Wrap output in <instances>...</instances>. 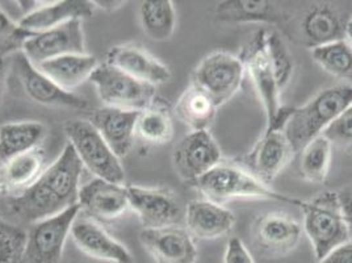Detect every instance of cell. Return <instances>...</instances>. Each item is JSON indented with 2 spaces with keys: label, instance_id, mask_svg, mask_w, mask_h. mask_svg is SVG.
<instances>
[{
  "label": "cell",
  "instance_id": "cell-15",
  "mask_svg": "<svg viewBox=\"0 0 352 263\" xmlns=\"http://www.w3.org/2000/svg\"><path fill=\"white\" fill-rule=\"evenodd\" d=\"M140 242L155 263H196L199 257L195 238L180 225L144 228Z\"/></svg>",
  "mask_w": 352,
  "mask_h": 263
},
{
  "label": "cell",
  "instance_id": "cell-6",
  "mask_svg": "<svg viewBox=\"0 0 352 263\" xmlns=\"http://www.w3.org/2000/svg\"><path fill=\"white\" fill-rule=\"evenodd\" d=\"M89 81L107 107L141 112L157 99L155 86L141 82L107 62L95 69Z\"/></svg>",
  "mask_w": 352,
  "mask_h": 263
},
{
  "label": "cell",
  "instance_id": "cell-22",
  "mask_svg": "<svg viewBox=\"0 0 352 263\" xmlns=\"http://www.w3.org/2000/svg\"><path fill=\"white\" fill-rule=\"evenodd\" d=\"M46 153L41 147L0 165V196L15 199L37 182L45 171Z\"/></svg>",
  "mask_w": 352,
  "mask_h": 263
},
{
  "label": "cell",
  "instance_id": "cell-27",
  "mask_svg": "<svg viewBox=\"0 0 352 263\" xmlns=\"http://www.w3.org/2000/svg\"><path fill=\"white\" fill-rule=\"evenodd\" d=\"M46 127L37 121L8 123L0 127V163L40 147L46 137Z\"/></svg>",
  "mask_w": 352,
  "mask_h": 263
},
{
  "label": "cell",
  "instance_id": "cell-33",
  "mask_svg": "<svg viewBox=\"0 0 352 263\" xmlns=\"http://www.w3.org/2000/svg\"><path fill=\"white\" fill-rule=\"evenodd\" d=\"M265 50L280 91L285 87L294 74V57L279 33L270 32L265 34Z\"/></svg>",
  "mask_w": 352,
  "mask_h": 263
},
{
  "label": "cell",
  "instance_id": "cell-28",
  "mask_svg": "<svg viewBox=\"0 0 352 263\" xmlns=\"http://www.w3.org/2000/svg\"><path fill=\"white\" fill-rule=\"evenodd\" d=\"M217 105L203 88L192 83L175 105V115L191 132L208 131L214 121Z\"/></svg>",
  "mask_w": 352,
  "mask_h": 263
},
{
  "label": "cell",
  "instance_id": "cell-41",
  "mask_svg": "<svg viewBox=\"0 0 352 263\" xmlns=\"http://www.w3.org/2000/svg\"><path fill=\"white\" fill-rule=\"evenodd\" d=\"M346 40L349 41V44L352 46V19L349 20L347 25H346Z\"/></svg>",
  "mask_w": 352,
  "mask_h": 263
},
{
  "label": "cell",
  "instance_id": "cell-3",
  "mask_svg": "<svg viewBox=\"0 0 352 263\" xmlns=\"http://www.w3.org/2000/svg\"><path fill=\"white\" fill-rule=\"evenodd\" d=\"M352 104V86L337 85L324 88L305 105L294 108L284 133L294 151H301Z\"/></svg>",
  "mask_w": 352,
  "mask_h": 263
},
{
  "label": "cell",
  "instance_id": "cell-39",
  "mask_svg": "<svg viewBox=\"0 0 352 263\" xmlns=\"http://www.w3.org/2000/svg\"><path fill=\"white\" fill-rule=\"evenodd\" d=\"M318 263H352V238L333 249Z\"/></svg>",
  "mask_w": 352,
  "mask_h": 263
},
{
  "label": "cell",
  "instance_id": "cell-30",
  "mask_svg": "<svg viewBox=\"0 0 352 263\" xmlns=\"http://www.w3.org/2000/svg\"><path fill=\"white\" fill-rule=\"evenodd\" d=\"M135 136L150 145H163L173 138L174 123L166 104L155 99L150 107L140 112Z\"/></svg>",
  "mask_w": 352,
  "mask_h": 263
},
{
  "label": "cell",
  "instance_id": "cell-16",
  "mask_svg": "<svg viewBox=\"0 0 352 263\" xmlns=\"http://www.w3.org/2000/svg\"><path fill=\"white\" fill-rule=\"evenodd\" d=\"M349 20L340 14L336 6L314 4L302 16L296 17L294 28L296 39L308 48H317L346 39V25Z\"/></svg>",
  "mask_w": 352,
  "mask_h": 263
},
{
  "label": "cell",
  "instance_id": "cell-17",
  "mask_svg": "<svg viewBox=\"0 0 352 263\" xmlns=\"http://www.w3.org/2000/svg\"><path fill=\"white\" fill-rule=\"evenodd\" d=\"M294 147L284 131L270 129L250 151L245 160V169L265 185H270L284 167L294 160Z\"/></svg>",
  "mask_w": 352,
  "mask_h": 263
},
{
  "label": "cell",
  "instance_id": "cell-21",
  "mask_svg": "<svg viewBox=\"0 0 352 263\" xmlns=\"http://www.w3.org/2000/svg\"><path fill=\"white\" fill-rule=\"evenodd\" d=\"M107 63L133 78L157 86L171 78L170 69L137 44L118 45L107 54Z\"/></svg>",
  "mask_w": 352,
  "mask_h": 263
},
{
  "label": "cell",
  "instance_id": "cell-4",
  "mask_svg": "<svg viewBox=\"0 0 352 263\" xmlns=\"http://www.w3.org/2000/svg\"><path fill=\"white\" fill-rule=\"evenodd\" d=\"M300 207L304 213L302 229L308 235L318 261L333 249L350 240L337 192L324 191L311 200H302Z\"/></svg>",
  "mask_w": 352,
  "mask_h": 263
},
{
  "label": "cell",
  "instance_id": "cell-29",
  "mask_svg": "<svg viewBox=\"0 0 352 263\" xmlns=\"http://www.w3.org/2000/svg\"><path fill=\"white\" fill-rule=\"evenodd\" d=\"M141 27L153 41L163 43L173 37L176 28V12L171 0H147L140 7Z\"/></svg>",
  "mask_w": 352,
  "mask_h": 263
},
{
  "label": "cell",
  "instance_id": "cell-32",
  "mask_svg": "<svg viewBox=\"0 0 352 263\" xmlns=\"http://www.w3.org/2000/svg\"><path fill=\"white\" fill-rule=\"evenodd\" d=\"M300 161L302 176L311 183H323L329 176L333 145L324 136H318L304 147Z\"/></svg>",
  "mask_w": 352,
  "mask_h": 263
},
{
  "label": "cell",
  "instance_id": "cell-40",
  "mask_svg": "<svg viewBox=\"0 0 352 263\" xmlns=\"http://www.w3.org/2000/svg\"><path fill=\"white\" fill-rule=\"evenodd\" d=\"M6 82H7V59L0 57V103L4 95Z\"/></svg>",
  "mask_w": 352,
  "mask_h": 263
},
{
  "label": "cell",
  "instance_id": "cell-24",
  "mask_svg": "<svg viewBox=\"0 0 352 263\" xmlns=\"http://www.w3.org/2000/svg\"><path fill=\"white\" fill-rule=\"evenodd\" d=\"M96 6L88 0H62L38 7L23 16L19 25L33 33H40L66 24L73 20H83L92 16Z\"/></svg>",
  "mask_w": 352,
  "mask_h": 263
},
{
  "label": "cell",
  "instance_id": "cell-25",
  "mask_svg": "<svg viewBox=\"0 0 352 263\" xmlns=\"http://www.w3.org/2000/svg\"><path fill=\"white\" fill-rule=\"evenodd\" d=\"M216 16L221 23H270L285 24L289 16L274 1L254 0H228L216 7Z\"/></svg>",
  "mask_w": 352,
  "mask_h": 263
},
{
  "label": "cell",
  "instance_id": "cell-14",
  "mask_svg": "<svg viewBox=\"0 0 352 263\" xmlns=\"http://www.w3.org/2000/svg\"><path fill=\"white\" fill-rule=\"evenodd\" d=\"M301 235V224L281 212L262 215L252 225L254 245L259 254L268 258H278L294 251Z\"/></svg>",
  "mask_w": 352,
  "mask_h": 263
},
{
  "label": "cell",
  "instance_id": "cell-8",
  "mask_svg": "<svg viewBox=\"0 0 352 263\" xmlns=\"http://www.w3.org/2000/svg\"><path fill=\"white\" fill-rule=\"evenodd\" d=\"M245 65L239 57L216 52L203 59L193 72V82L203 88L217 107L229 102L241 87Z\"/></svg>",
  "mask_w": 352,
  "mask_h": 263
},
{
  "label": "cell",
  "instance_id": "cell-10",
  "mask_svg": "<svg viewBox=\"0 0 352 263\" xmlns=\"http://www.w3.org/2000/svg\"><path fill=\"white\" fill-rule=\"evenodd\" d=\"M12 69L23 91L33 102L47 107L82 111L87 109L88 102L86 99L59 87L57 83L41 73L23 52L16 53L12 59Z\"/></svg>",
  "mask_w": 352,
  "mask_h": 263
},
{
  "label": "cell",
  "instance_id": "cell-37",
  "mask_svg": "<svg viewBox=\"0 0 352 263\" xmlns=\"http://www.w3.org/2000/svg\"><path fill=\"white\" fill-rule=\"evenodd\" d=\"M223 263H254V260L243 241L238 237H233L228 242Z\"/></svg>",
  "mask_w": 352,
  "mask_h": 263
},
{
  "label": "cell",
  "instance_id": "cell-26",
  "mask_svg": "<svg viewBox=\"0 0 352 263\" xmlns=\"http://www.w3.org/2000/svg\"><path fill=\"white\" fill-rule=\"evenodd\" d=\"M98 66V59L88 54H67L36 65L41 73L69 92L89 81Z\"/></svg>",
  "mask_w": 352,
  "mask_h": 263
},
{
  "label": "cell",
  "instance_id": "cell-31",
  "mask_svg": "<svg viewBox=\"0 0 352 263\" xmlns=\"http://www.w3.org/2000/svg\"><path fill=\"white\" fill-rule=\"evenodd\" d=\"M311 57L326 73L352 86V46L346 39L311 49Z\"/></svg>",
  "mask_w": 352,
  "mask_h": 263
},
{
  "label": "cell",
  "instance_id": "cell-12",
  "mask_svg": "<svg viewBox=\"0 0 352 263\" xmlns=\"http://www.w3.org/2000/svg\"><path fill=\"white\" fill-rule=\"evenodd\" d=\"M222 161L220 147L209 131L191 132L174 149L173 162L177 176L195 182Z\"/></svg>",
  "mask_w": 352,
  "mask_h": 263
},
{
  "label": "cell",
  "instance_id": "cell-11",
  "mask_svg": "<svg viewBox=\"0 0 352 263\" xmlns=\"http://www.w3.org/2000/svg\"><path fill=\"white\" fill-rule=\"evenodd\" d=\"M129 208L145 228H163L180 225L184 208L175 192L168 189H146L128 186Z\"/></svg>",
  "mask_w": 352,
  "mask_h": 263
},
{
  "label": "cell",
  "instance_id": "cell-9",
  "mask_svg": "<svg viewBox=\"0 0 352 263\" xmlns=\"http://www.w3.org/2000/svg\"><path fill=\"white\" fill-rule=\"evenodd\" d=\"M265 30H258L243 46L239 59L245 65V70L249 72L250 78L263 103L267 127H270L275 121L283 105L280 104L281 91L265 50Z\"/></svg>",
  "mask_w": 352,
  "mask_h": 263
},
{
  "label": "cell",
  "instance_id": "cell-5",
  "mask_svg": "<svg viewBox=\"0 0 352 263\" xmlns=\"http://www.w3.org/2000/svg\"><path fill=\"white\" fill-rule=\"evenodd\" d=\"M65 132L78 158L94 176L111 183H124L125 171L120 158L88 120H72L65 125Z\"/></svg>",
  "mask_w": 352,
  "mask_h": 263
},
{
  "label": "cell",
  "instance_id": "cell-18",
  "mask_svg": "<svg viewBox=\"0 0 352 263\" xmlns=\"http://www.w3.org/2000/svg\"><path fill=\"white\" fill-rule=\"evenodd\" d=\"M70 234L78 249L95 260L109 263H134L128 248L91 218L78 216Z\"/></svg>",
  "mask_w": 352,
  "mask_h": 263
},
{
  "label": "cell",
  "instance_id": "cell-35",
  "mask_svg": "<svg viewBox=\"0 0 352 263\" xmlns=\"http://www.w3.org/2000/svg\"><path fill=\"white\" fill-rule=\"evenodd\" d=\"M34 33L21 28L0 8V57L6 59L11 53H19Z\"/></svg>",
  "mask_w": 352,
  "mask_h": 263
},
{
  "label": "cell",
  "instance_id": "cell-34",
  "mask_svg": "<svg viewBox=\"0 0 352 263\" xmlns=\"http://www.w3.org/2000/svg\"><path fill=\"white\" fill-rule=\"evenodd\" d=\"M28 233L0 218V263H23Z\"/></svg>",
  "mask_w": 352,
  "mask_h": 263
},
{
  "label": "cell",
  "instance_id": "cell-2",
  "mask_svg": "<svg viewBox=\"0 0 352 263\" xmlns=\"http://www.w3.org/2000/svg\"><path fill=\"white\" fill-rule=\"evenodd\" d=\"M191 185L203 193L206 200L216 204H222L233 199H262L294 205H300L302 202L272 190L238 163L221 162Z\"/></svg>",
  "mask_w": 352,
  "mask_h": 263
},
{
  "label": "cell",
  "instance_id": "cell-23",
  "mask_svg": "<svg viewBox=\"0 0 352 263\" xmlns=\"http://www.w3.org/2000/svg\"><path fill=\"white\" fill-rule=\"evenodd\" d=\"M186 228L193 238L216 240L232 232L234 213L209 200H191L184 208Z\"/></svg>",
  "mask_w": 352,
  "mask_h": 263
},
{
  "label": "cell",
  "instance_id": "cell-36",
  "mask_svg": "<svg viewBox=\"0 0 352 263\" xmlns=\"http://www.w3.org/2000/svg\"><path fill=\"white\" fill-rule=\"evenodd\" d=\"M322 136L333 147L352 153V104L324 129Z\"/></svg>",
  "mask_w": 352,
  "mask_h": 263
},
{
  "label": "cell",
  "instance_id": "cell-1",
  "mask_svg": "<svg viewBox=\"0 0 352 263\" xmlns=\"http://www.w3.org/2000/svg\"><path fill=\"white\" fill-rule=\"evenodd\" d=\"M83 167L73 147L67 144L30 190L10 200L12 211L33 224L78 204Z\"/></svg>",
  "mask_w": 352,
  "mask_h": 263
},
{
  "label": "cell",
  "instance_id": "cell-13",
  "mask_svg": "<svg viewBox=\"0 0 352 263\" xmlns=\"http://www.w3.org/2000/svg\"><path fill=\"white\" fill-rule=\"evenodd\" d=\"M23 53L34 66L67 54H86L82 20H73L56 28L34 33L23 46Z\"/></svg>",
  "mask_w": 352,
  "mask_h": 263
},
{
  "label": "cell",
  "instance_id": "cell-7",
  "mask_svg": "<svg viewBox=\"0 0 352 263\" xmlns=\"http://www.w3.org/2000/svg\"><path fill=\"white\" fill-rule=\"evenodd\" d=\"M80 213L79 204L53 218L32 224L23 263H59L74 221Z\"/></svg>",
  "mask_w": 352,
  "mask_h": 263
},
{
  "label": "cell",
  "instance_id": "cell-20",
  "mask_svg": "<svg viewBox=\"0 0 352 263\" xmlns=\"http://www.w3.org/2000/svg\"><path fill=\"white\" fill-rule=\"evenodd\" d=\"M140 111H128L104 105L91 112L88 121L100 133L112 151L122 158L131 151Z\"/></svg>",
  "mask_w": 352,
  "mask_h": 263
},
{
  "label": "cell",
  "instance_id": "cell-19",
  "mask_svg": "<svg viewBox=\"0 0 352 263\" xmlns=\"http://www.w3.org/2000/svg\"><path fill=\"white\" fill-rule=\"evenodd\" d=\"M78 204L91 219H118L129 209L128 190L124 185L95 178L80 187Z\"/></svg>",
  "mask_w": 352,
  "mask_h": 263
},
{
  "label": "cell",
  "instance_id": "cell-38",
  "mask_svg": "<svg viewBox=\"0 0 352 263\" xmlns=\"http://www.w3.org/2000/svg\"><path fill=\"white\" fill-rule=\"evenodd\" d=\"M337 195L343 219L347 225L349 235L352 238V185L340 189L338 191Z\"/></svg>",
  "mask_w": 352,
  "mask_h": 263
}]
</instances>
